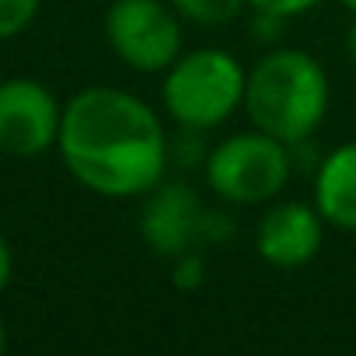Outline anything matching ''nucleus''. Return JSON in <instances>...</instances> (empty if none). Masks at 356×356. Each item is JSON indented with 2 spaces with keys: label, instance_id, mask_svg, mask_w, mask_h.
<instances>
[{
  "label": "nucleus",
  "instance_id": "f257e3e1",
  "mask_svg": "<svg viewBox=\"0 0 356 356\" xmlns=\"http://www.w3.org/2000/svg\"><path fill=\"white\" fill-rule=\"evenodd\" d=\"M56 147L77 182L108 200H136L164 182L168 136L161 115L119 88L77 91L63 105Z\"/></svg>",
  "mask_w": 356,
  "mask_h": 356
},
{
  "label": "nucleus",
  "instance_id": "f03ea898",
  "mask_svg": "<svg viewBox=\"0 0 356 356\" xmlns=\"http://www.w3.org/2000/svg\"><path fill=\"white\" fill-rule=\"evenodd\" d=\"M328 98L332 88L314 56L300 49H273L248 74L245 112L255 129L297 147L325 122Z\"/></svg>",
  "mask_w": 356,
  "mask_h": 356
},
{
  "label": "nucleus",
  "instance_id": "7ed1b4c3",
  "mask_svg": "<svg viewBox=\"0 0 356 356\" xmlns=\"http://www.w3.org/2000/svg\"><path fill=\"white\" fill-rule=\"evenodd\" d=\"M248 74L245 67L224 49H193L182 53L161 84L164 112L189 133L217 129L238 108H245Z\"/></svg>",
  "mask_w": 356,
  "mask_h": 356
},
{
  "label": "nucleus",
  "instance_id": "20e7f679",
  "mask_svg": "<svg viewBox=\"0 0 356 356\" xmlns=\"http://www.w3.org/2000/svg\"><path fill=\"white\" fill-rule=\"evenodd\" d=\"M290 182V147L262 129L231 133L207 154V186L238 207L276 200Z\"/></svg>",
  "mask_w": 356,
  "mask_h": 356
},
{
  "label": "nucleus",
  "instance_id": "39448f33",
  "mask_svg": "<svg viewBox=\"0 0 356 356\" xmlns=\"http://www.w3.org/2000/svg\"><path fill=\"white\" fill-rule=\"evenodd\" d=\"M105 35L112 53L143 74H161L182 56V18L164 0H112Z\"/></svg>",
  "mask_w": 356,
  "mask_h": 356
},
{
  "label": "nucleus",
  "instance_id": "423d86ee",
  "mask_svg": "<svg viewBox=\"0 0 356 356\" xmlns=\"http://www.w3.org/2000/svg\"><path fill=\"white\" fill-rule=\"evenodd\" d=\"M63 126V105L32 77L0 81V154L39 157L56 147Z\"/></svg>",
  "mask_w": 356,
  "mask_h": 356
},
{
  "label": "nucleus",
  "instance_id": "0eeeda50",
  "mask_svg": "<svg viewBox=\"0 0 356 356\" xmlns=\"http://www.w3.org/2000/svg\"><path fill=\"white\" fill-rule=\"evenodd\" d=\"M210 213L186 182H157L147 193L143 213H140V234L150 245L154 255L175 259L186 255L196 241L207 238Z\"/></svg>",
  "mask_w": 356,
  "mask_h": 356
},
{
  "label": "nucleus",
  "instance_id": "6e6552de",
  "mask_svg": "<svg viewBox=\"0 0 356 356\" xmlns=\"http://www.w3.org/2000/svg\"><path fill=\"white\" fill-rule=\"evenodd\" d=\"M325 241V217L307 203H276L262 213L255 231L259 255L276 269L307 266Z\"/></svg>",
  "mask_w": 356,
  "mask_h": 356
},
{
  "label": "nucleus",
  "instance_id": "1a4fd4ad",
  "mask_svg": "<svg viewBox=\"0 0 356 356\" xmlns=\"http://www.w3.org/2000/svg\"><path fill=\"white\" fill-rule=\"evenodd\" d=\"M314 207L328 227L356 231V143H339L314 175Z\"/></svg>",
  "mask_w": 356,
  "mask_h": 356
},
{
  "label": "nucleus",
  "instance_id": "9d476101",
  "mask_svg": "<svg viewBox=\"0 0 356 356\" xmlns=\"http://www.w3.org/2000/svg\"><path fill=\"white\" fill-rule=\"evenodd\" d=\"M168 4L178 11L182 22H193V25H203V29H217V25L234 22L248 0H168Z\"/></svg>",
  "mask_w": 356,
  "mask_h": 356
},
{
  "label": "nucleus",
  "instance_id": "9b49d317",
  "mask_svg": "<svg viewBox=\"0 0 356 356\" xmlns=\"http://www.w3.org/2000/svg\"><path fill=\"white\" fill-rule=\"evenodd\" d=\"M39 4L42 0H0V39L22 35L35 22Z\"/></svg>",
  "mask_w": 356,
  "mask_h": 356
},
{
  "label": "nucleus",
  "instance_id": "f8f14e48",
  "mask_svg": "<svg viewBox=\"0 0 356 356\" xmlns=\"http://www.w3.org/2000/svg\"><path fill=\"white\" fill-rule=\"evenodd\" d=\"M321 0H248V8L255 15H266V18H276V22H286V18H297L304 11H311Z\"/></svg>",
  "mask_w": 356,
  "mask_h": 356
},
{
  "label": "nucleus",
  "instance_id": "ddd939ff",
  "mask_svg": "<svg viewBox=\"0 0 356 356\" xmlns=\"http://www.w3.org/2000/svg\"><path fill=\"white\" fill-rule=\"evenodd\" d=\"M11 273H15V255H11V245L8 238L0 234V290L11 283Z\"/></svg>",
  "mask_w": 356,
  "mask_h": 356
},
{
  "label": "nucleus",
  "instance_id": "4468645a",
  "mask_svg": "<svg viewBox=\"0 0 356 356\" xmlns=\"http://www.w3.org/2000/svg\"><path fill=\"white\" fill-rule=\"evenodd\" d=\"M346 49H349V60L356 63V22L349 25V35H346Z\"/></svg>",
  "mask_w": 356,
  "mask_h": 356
},
{
  "label": "nucleus",
  "instance_id": "2eb2a0df",
  "mask_svg": "<svg viewBox=\"0 0 356 356\" xmlns=\"http://www.w3.org/2000/svg\"><path fill=\"white\" fill-rule=\"evenodd\" d=\"M4 346H8V332H4V321H0V353H4Z\"/></svg>",
  "mask_w": 356,
  "mask_h": 356
},
{
  "label": "nucleus",
  "instance_id": "dca6fc26",
  "mask_svg": "<svg viewBox=\"0 0 356 356\" xmlns=\"http://www.w3.org/2000/svg\"><path fill=\"white\" fill-rule=\"evenodd\" d=\"M339 4H342V8H349V11L356 15V0H339Z\"/></svg>",
  "mask_w": 356,
  "mask_h": 356
}]
</instances>
